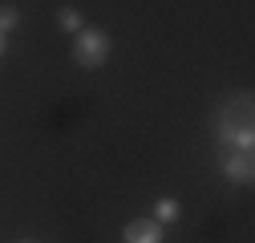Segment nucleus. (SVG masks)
I'll list each match as a JSON object with an SVG mask.
<instances>
[{
  "label": "nucleus",
  "mask_w": 255,
  "mask_h": 243,
  "mask_svg": "<svg viewBox=\"0 0 255 243\" xmlns=\"http://www.w3.org/2000/svg\"><path fill=\"white\" fill-rule=\"evenodd\" d=\"M219 138L231 142L235 150H251L255 146V130H251V98H239L235 102V118L227 114L219 122Z\"/></svg>",
  "instance_id": "1"
},
{
  "label": "nucleus",
  "mask_w": 255,
  "mask_h": 243,
  "mask_svg": "<svg viewBox=\"0 0 255 243\" xmlns=\"http://www.w3.org/2000/svg\"><path fill=\"white\" fill-rule=\"evenodd\" d=\"M73 57L81 69H102L106 57H110V37L102 28H81L77 41H73Z\"/></svg>",
  "instance_id": "2"
},
{
  "label": "nucleus",
  "mask_w": 255,
  "mask_h": 243,
  "mask_svg": "<svg viewBox=\"0 0 255 243\" xmlns=\"http://www.w3.org/2000/svg\"><path fill=\"white\" fill-rule=\"evenodd\" d=\"M219 166H223V174H227L231 182H251V178H255V162H251V150H227Z\"/></svg>",
  "instance_id": "3"
},
{
  "label": "nucleus",
  "mask_w": 255,
  "mask_h": 243,
  "mask_svg": "<svg viewBox=\"0 0 255 243\" xmlns=\"http://www.w3.org/2000/svg\"><path fill=\"white\" fill-rule=\"evenodd\" d=\"M122 239L126 243H162V223H158L154 215L150 219H130L126 231H122Z\"/></svg>",
  "instance_id": "4"
},
{
  "label": "nucleus",
  "mask_w": 255,
  "mask_h": 243,
  "mask_svg": "<svg viewBox=\"0 0 255 243\" xmlns=\"http://www.w3.org/2000/svg\"><path fill=\"white\" fill-rule=\"evenodd\" d=\"M154 219H158V223H174V219H178V203H174V199H158V203H154Z\"/></svg>",
  "instance_id": "5"
},
{
  "label": "nucleus",
  "mask_w": 255,
  "mask_h": 243,
  "mask_svg": "<svg viewBox=\"0 0 255 243\" xmlns=\"http://www.w3.org/2000/svg\"><path fill=\"white\" fill-rule=\"evenodd\" d=\"M57 24L65 28V33H81V12L77 8H61L57 12Z\"/></svg>",
  "instance_id": "6"
},
{
  "label": "nucleus",
  "mask_w": 255,
  "mask_h": 243,
  "mask_svg": "<svg viewBox=\"0 0 255 243\" xmlns=\"http://www.w3.org/2000/svg\"><path fill=\"white\" fill-rule=\"evenodd\" d=\"M16 20H20V12H16V8H0V33L16 28Z\"/></svg>",
  "instance_id": "7"
},
{
  "label": "nucleus",
  "mask_w": 255,
  "mask_h": 243,
  "mask_svg": "<svg viewBox=\"0 0 255 243\" xmlns=\"http://www.w3.org/2000/svg\"><path fill=\"white\" fill-rule=\"evenodd\" d=\"M0 53H4V33H0Z\"/></svg>",
  "instance_id": "8"
},
{
  "label": "nucleus",
  "mask_w": 255,
  "mask_h": 243,
  "mask_svg": "<svg viewBox=\"0 0 255 243\" xmlns=\"http://www.w3.org/2000/svg\"><path fill=\"white\" fill-rule=\"evenodd\" d=\"M20 243H28V239H20Z\"/></svg>",
  "instance_id": "9"
}]
</instances>
